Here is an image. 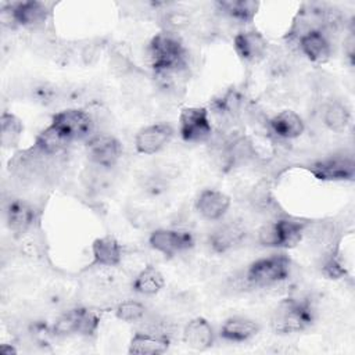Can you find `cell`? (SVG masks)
Wrapping results in <instances>:
<instances>
[{
  "label": "cell",
  "instance_id": "44dd1931",
  "mask_svg": "<svg viewBox=\"0 0 355 355\" xmlns=\"http://www.w3.org/2000/svg\"><path fill=\"white\" fill-rule=\"evenodd\" d=\"M155 82L161 90L169 94H179L184 92L186 85L189 82V65L182 64L168 69L154 72Z\"/></svg>",
  "mask_w": 355,
  "mask_h": 355
},
{
  "label": "cell",
  "instance_id": "3957f363",
  "mask_svg": "<svg viewBox=\"0 0 355 355\" xmlns=\"http://www.w3.org/2000/svg\"><path fill=\"white\" fill-rule=\"evenodd\" d=\"M290 259L284 254L254 261L245 270V283L251 287H270L284 282L290 275Z\"/></svg>",
  "mask_w": 355,
  "mask_h": 355
},
{
  "label": "cell",
  "instance_id": "74e56055",
  "mask_svg": "<svg viewBox=\"0 0 355 355\" xmlns=\"http://www.w3.org/2000/svg\"><path fill=\"white\" fill-rule=\"evenodd\" d=\"M17 351L12 348V347H7L6 344H3L0 347V354H4V355H10V354H15Z\"/></svg>",
  "mask_w": 355,
  "mask_h": 355
},
{
  "label": "cell",
  "instance_id": "30bf717a",
  "mask_svg": "<svg viewBox=\"0 0 355 355\" xmlns=\"http://www.w3.org/2000/svg\"><path fill=\"white\" fill-rule=\"evenodd\" d=\"M173 133V128L166 122L144 126L135 136V147L140 154H155L171 141Z\"/></svg>",
  "mask_w": 355,
  "mask_h": 355
},
{
  "label": "cell",
  "instance_id": "8992f818",
  "mask_svg": "<svg viewBox=\"0 0 355 355\" xmlns=\"http://www.w3.org/2000/svg\"><path fill=\"white\" fill-rule=\"evenodd\" d=\"M86 151L92 165L112 169L122 155V144L112 135L94 133L86 141Z\"/></svg>",
  "mask_w": 355,
  "mask_h": 355
},
{
  "label": "cell",
  "instance_id": "d4e9b609",
  "mask_svg": "<svg viewBox=\"0 0 355 355\" xmlns=\"http://www.w3.org/2000/svg\"><path fill=\"white\" fill-rule=\"evenodd\" d=\"M164 286V275L153 265L143 268L132 282V290L141 295H155Z\"/></svg>",
  "mask_w": 355,
  "mask_h": 355
},
{
  "label": "cell",
  "instance_id": "d6a6232c",
  "mask_svg": "<svg viewBox=\"0 0 355 355\" xmlns=\"http://www.w3.org/2000/svg\"><path fill=\"white\" fill-rule=\"evenodd\" d=\"M143 191L150 197H158L168 189V180L164 179V176L159 175H151L147 176L141 183Z\"/></svg>",
  "mask_w": 355,
  "mask_h": 355
},
{
  "label": "cell",
  "instance_id": "484cf974",
  "mask_svg": "<svg viewBox=\"0 0 355 355\" xmlns=\"http://www.w3.org/2000/svg\"><path fill=\"white\" fill-rule=\"evenodd\" d=\"M69 144L71 143L51 123L42 133H39L35 141V146L40 151L53 157H60Z\"/></svg>",
  "mask_w": 355,
  "mask_h": 355
},
{
  "label": "cell",
  "instance_id": "e575fe53",
  "mask_svg": "<svg viewBox=\"0 0 355 355\" xmlns=\"http://www.w3.org/2000/svg\"><path fill=\"white\" fill-rule=\"evenodd\" d=\"M254 205H257L258 208H268L269 204H272V198L269 194V190L265 184L262 186H257L252 191V197H251Z\"/></svg>",
  "mask_w": 355,
  "mask_h": 355
},
{
  "label": "cell",
  "instance_id": "4316f807",
  "mask_svg": "<svg viewBox=\"0 0 355 355\" xmlns=\"http://www.w3.org/2000/svg\"><path fill=\"white\" fill-rule=\"evenodd\" d=\"M24 132V125L14 114L3 112L0 116V141L3 147L11 148L18 144Z\"/></svg>",
  "mask_w": 355,
  "mask_h": 355
},
{
  "label": "cell",
  "instance_id": "f546056e",
  "mask_svg": "<svg viewBox=\"0 0 355 355\" xmlns=\"http://www.w3.org/2000/svg\"><path fill=\"white\" fill-rule=\"evenodd\" d=\"M146 312H147L146 305L137 300H123V301L118 302L116 306L114 308L115 316L119 320L128 322V323L141 320L144 318Z\"/></svg>",
  "mask_w": 355,
  "mask_h": 355
},
{
  "label": "cell",
  "instance_id": "d6986e66",
  "mask_svg": "<svg viewBox=\"0 0 355 355\" xmlns=\"http://www.w3.org/2000/svg\"><path fill=\"white\" fill-rule=\"evenodd\" d=\"M171 340L165 334L153 331H137L133 334L129 344V354L137 355H157L169 348Z\"/></svg>",
  "mask_w": 355,
  "mask_h": 355
},
{
  "label": "cell",
  "instance_id": "83f0119b",
  "mask_svg": "<svg viewBox=\"0 0 355 355\" xmlns=\"http://www.w3.org/2000/svg\"><path fill=\"white\" fill-rule=\"evenodd\" d=\"M31 96L33 101L42 105H54L67 97L64 89L50 82H39L33 85V87L31 89Z\"/></svg>",
  "mask_w": 355,
  "mask_h": 355
},
{
  "label": "cell",
  "instance_id": "ffe728a7",
  "mask_svg": "<svg viewBox=\"0 0 355 355\" xmlns=\"http://www.w3.org/2000/svg\"><path fill=\"white\" fill-rule=\"evenodd\" d=\"M259 331V324L244 316L227 318L220 326L219 334L222 338L233 343L247 341Z\"/></svg>",
  "mask_w": 355,
  "mask_h": 355
},
{
  "label": "cell",
  "instance_id": "ba28073f",
  "mask_svg": "<svg viewBox=\"0 0 355 355\" xmlns=\"http://www.w3.org/2000/svg\"><path fill=\"white\" fill-rule=\"evenodd\" d=\"M148 244L165 257H173L194 245V236L182 229H155L150 233Z\"/></svg>",
  "mask_w": 355,
  "mask_h": 355
},
{
  "label": "cell",
  "instance_id": "5b68a950",
  "mask_svg": "<svg viewBox=\"0 0 355 355\" xmlns=\"http://www.w3.org/2000/svg\"><path fill=\"white\" fill-rule=\"evenodd\" d=\"M179 133L184 141L202 143L212 137V125L204 107H184L179 115Z\"/></svg>",
  "mask_w": 355,
  "mask_h": 355
},
{
  "label": "cell",
  "instance_id": "7402d4cb",
  "mask_svg": "<svg viewBox=\"0 0 355 355\" xmlns=\"http://www.w3.org/2000/svg\"><path fill=\"white\" fill-rule=\"evenodd\" d=\"M216 10L222 15L240 24L252 22L257 15L259 3L252 0H220L215 3Z\"/></svg>",
  "mask_w": 355,
  "mask_h": 355
},
{
  "label": "cell",
  "instance_id": "5bb4252c",
  "mask_svg": "<svg viewBox=\"0 0 355 355\" xmlns=\"http://www.w3.org/2000/svg\"><path fill=\"white\" fill-rule=\"evenodd\" d=\"M301 53L312 62L323 64L330 60L331 43L326 32L320 29L309 31L297 39Z\"/></svg>",
  "mask_w": 355,
  "mask_h": 355
},
{
  "label": "cell",
  "instance_id": "277c9868",
  "mask_svg": "<svg viewBox=\"0 0 355 355\" xmlns=\"http://www.w3.org/2000/svg\"><path fill=\"white\" fill-rule=\"evenodd\" d=\"M51 125L69 141H87L96 132V122L92 114L82 108H67L51 118Z\"/></svg>",
  "mask_w": 355,
  "mask_h": 355
},
{
  "label": "cell",
  "instance_id": "cb8c5ba5",
  "mask_svg": "<svg viewBox=\"0 0 355 355\" xmlns=\"http://www.w3.org/2000/svg\"><path fill=\"white\" fill-rule=\"evenodd\" d=\"M322 121L329 130L341 133L348 128L351 122V111L344 103L331 100L323 107Z\"/></svg>",
  "mask_w": 355,
  "mask_h": 355
},
{
  "label": "cell",
  "instance_id": "4dcf8cb0",
  "mask_svg": "<svg viewBox=\"0 0 355 355\" xmlns=\"http://www.w3.org/2000/svg\"><path fill=\"white\" fill-rule=\"evenodd\" d=\"M51 333L55 337H65L71 334H78V312L76 308L62 313L54 323Z\"/></svg>",
  "mask_w": 355,
  "mask_h": 355
},
{
  "label": "cell",
  "instance_id": "ac0fdd59",
  "mask_svg": "<svg viewBox=\"0 0 355 355\" xmlns=\"http://www.w3.org/2000/svg\"><path fill=\"white\" fill-rule=\"evenodd\" d=\"M183 341L193 349H207L212 347L215 334L209 322L204 318H194L183 329Z\"/></svg>",
  "mask_w": 355,
  "mask_h": 355
},
{
  "label": "cell",
  "instance_id": "836d02e7",
  "mask_svg": "<svg viewBox=\"0 0 355 355\" xmlns=\"http://www.w3.org/2000/svg\"><path fill=\"white\" fill-rule=\"evenodd\" d=\"M258 241H259V244H262L265 247L277 248V232H276L275 220L268 222L259 227Z\"/></svg>",
  "mask_w": 355,
  "mask_h": 355
},
{
  "label": "cell",
  "instance_id": "1f68e13d",
  "mask_svg": "<svg viewBox=\"0 0 355 355\" xmlns=\"http://www.w3.org/2000/svg\"><path fill=\"white\" fill-rule=\"evenodd\" d=\"M78 312V334L80 336H93L100 324V318L94 311H90L87 308L79 306L76 308Z\"/></svg>",
  "mask_w": 355,
  "mask_h": 355
},
{
  "label": "cell",
  "instance_id": "52a82bcc",
  "mask_svg": "<svg viewBox=\"0 0 355 355\" xmlns=\"http://www.w3.org/2000/svg\"><path fill=\"white\" fill-rule=\"evenodd\" d=\"M309 172L320 180H352L355 176V162L352 155L334 154L312 162Z\"/></svg>",
  "mask_w": 355,
  "mask_h": 355
},
{
  "label": "cell",
  "instance_id": "4fadbf2b",
  "mask_svg": "<svg viewBox=\"0 0 355 355\" xmlns=\"http://www.w3.org/2000/svg\"><path fill=\"white\" fill-rule=\"evenodd\" d=\"M4 214L8 229L17 237H21L25 233H28L36 220L35 208L28 201L21 198H11L6 204Z\"/></svg>",
  "mask_w": 355,
  "mask_h": 355
},
{
  "label": "cell",
  "instance_id": "9a60e30c",
  "mask_svg": "<svg viewBox=\"0 0 355 355\" xmlns=\"http://www.w3.org/2000/svg\"><path fill=\"white\" fill-rule=\"evenodd\" d=\"M230 208V197L215 189L202 190L196 200L197 212L207 220H219Z\"/></svg>",
  "mask_w": 355,
  "mask_h": 355
},
{
  "label": "cell",
  "instance_id": "d590c367",
  "mask_svg": "<svg viewBox=\"0 0 355 355\" xmlns=\"http://www.w3.org/2000/svg\"><path fill=\"white\" fill-rule=\"evenodd\" d=\"M100 53H101V46H98V43H90L83 47L80 57L86 65H92L98 60Z\"/></svg>",
  "mask_w": 355,
  "mask_h": 355
},
{
  "label": "cell",
  "instance_id": "2e32d148",
  "mask_svg": "<svg viewBox=\"0 0 355 355\" xmlns=\"http://www.w3.org/2000/svg\"><path fill=\"white\" fill-rule=\"evenodd\" d=\"M268 130L280 140H294L305 130L304 119L291 110H284L268 121Z\"/></svg>",
  "mask_w": 355,
  "mask_h": 355
},
{
  "label": "cell",
  "instance_id": "7a4b0ae2",
  "mask_svg": "<svg viewBox=\"0 0 355 355\" xmlns=\"http://www.w3.org/2000/svg\"><path fill=\"white\" fill-rule=\"evenodd\" d=\"M147 55L153 72L186 64V50L178 35L169 32L157 33L148 43Z\"/></svg>",
  "mask_w": 355,
  "mask_h": 355
},
{
  "label": "cell",
  "instance_id": "8fae6325",
  "mask_svg": "<svg viewBox=\"0 0 355 355\" xmlns=\"http://www.w3.org/2000/svg\"><path fill=\"white\" fill-rule=\"evenodd\" d=\"M247 236L244 225L239 220H229L218 225L208 236V244L214 252L223 254L239 247Z\"/></svg>",
  "mask_w": 355,
  "mask_h": 355
},
{
  "label": "cell",
  "instance_id": "6da1fadb",
  "mask_svg": "<svg viewBox=\"0 0 355 355\" xmlns=\"http://www.w3.org/2000/svg\"><path fill=\"white\" fill-rule=\"evenodd\" d=\"M315 320V309L306 298H286L272 312L270 327L277 334L300 333Z\"/></svg>",
  "mask_w": 355,
  "mask_h": 355
},
{
  "label": "cell",
  "instance_id": "f1b7e54d",
  "mask_svg": "<svg viewBox=\"0 0 355 355\" xmlns=\"http://www.w3.org/2000/svg\"><path fill=\"white\" fill-rule=\"evenodd\" d=\"M161 25L164 32H169L173 35H178L179 31H183L190 26L191 17L184 10H176V8H166L161 12Z\"/></svg>",
  "mask_w": 355,
  "mask_h": 355
},
{
  "label": "cell",
  "instance_id": "9c48e42d",
  "mask_svg": "<svg viewBox=\"0 0 355 355\" xmlns=\"http://www.w3.org/2000/svg\"><path fill=\"white\" fill-rule=\"evenodd\" d=\"M6 7L10 11L15 25L31 28V29L42 28L51 12L49 4L37 0L17 1Z\"/></svg>",
  "mask_w": 355,
  "mask_h": 355
},
{
  "label": "cell",
  "instance_id": "7c38bea8",
  "mask_svg": "<svg viewBox=\"0 0 355 355\" xmlns=\"http://www.w3.org/2000/svg\"><path fill=\"white\" fill-rule=\"evenodd\" d=\"M233 47L243 61L255 64L265 58L269 43L259 31L251 29L239 32L233 39Z\"/></svg>",
  "mask_w": 355,
  "mask_h": 355
},
{
  "label": "cell",
  "instance_id": "8d00e7d4",
  "mask_svg": "<svg viewBox=\"0 0 355 355\" xmlns=\"http://www.w3.org/2000/svg\"><path fill=\"white\" fill-rule=\"evenodd\" d=\"M355 44V39H354V31L351 29L348 36L344 39V53L347 54L348 60L351 61V64L354 62V46Z\"/></svg>",
  "mask_w": 355,
  "mask_h": 355
},
{
  "label": "cell",
  "instance_id": "603a6c76",
  "mask_svg": "<svg viewBox=\"0 0 355 355\" xmlns=\"http://www.w3.org/2000/svg\"><path fill=\"white\" fill-rule=\"evenodd\" d=\"M308 222L291 218H279L275 220L277 232V248H291L297 245L305 234Z\"/></svg>",
  "mask_w": 355,
  "mask_h": 355
},
{
  "label": "cell",
  "instance_id": "e0dca14e",
  "mask_svg": "<svg viewBox=\"0 0 355 355\" xmlns=\"http://www.w3.org/2000/svg\"><path fill=\"white\" fill-rule=\"evenodd\" d=\"M93 262L90 266L116 268L122 261V247L114 236L98 237L92 244Z\"/></svg>",
  "mask_w": 355,
  "mask_h": 355
}]
</instances>
